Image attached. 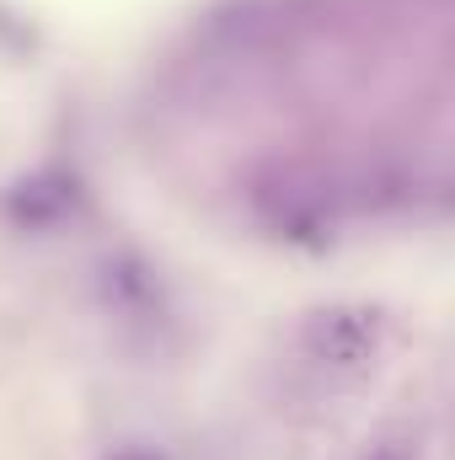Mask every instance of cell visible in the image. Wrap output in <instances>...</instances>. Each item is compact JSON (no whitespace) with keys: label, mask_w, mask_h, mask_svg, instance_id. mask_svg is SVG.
<instances>
[{"label":"cell","mask_w":455,"mask_h":460,"mask_svg":"<svg viewBox=\"0 0 455 460\" xmlns=\"http://www.w3.org/2000/svg\"><path fill=\"white\" fill-rule=\"evenodd\" d=\"M54 182H22L16 193H11V220L16 226H27V230H43V226H54L59 215H70L76 209V182H59V193H49Z\"/></svg>","instance_id":"obj_3"},{"label":"cell","mask_w":455,"mask_h":460,"mask_svg":"<svg viewBox=\"0 0 455 460\" xmlns=\"http://www.w3.org/2000/svg\"><path fill=\"white\" fill-rule=\"evenodd\" d=\"M386 343V316L375 305H359V300H338V305H322L300 322V358L322 375H364L375 364V353Z\"/></svg>","instance_id":"obj_1"},{"label":"cell","mask_w":455,"mask_h":460,"mask_svg":"<svg viewBox=\"0 0 455 460\" xmlns=\"http://www.w3.org/2000/svg\"><path fill=\"white\" fill-rule=\"evenodd\" d=\"M113 460H161V456H156V450H118Z\"/></svg>","instance_id":"obj_5"},{"label":"cell","mask_w":455,"mask_h":460,"mask_svg":"<svg viewBox=\"0 0 455 460\" xmlns=\"http://www.w3.org/2000/svg\"><path fill=\"white\" fill-rule=\"evenodd\" d=\"M103 295H108V311L129 316V322H150L161 311V289L139 257H113L103 268Z\"/></svg>","instance_id":"obj_2"},{"label":"cell","mask_w":455,"mask_h":460,"mask_svg":"<svg viewBox=\"0 0 455 460\" xmlns=\"http://www.w3.org/2000/svg\"><path fill=\"white\" fill-rule=\"evenodd\" d=\"M359 460H418V450L407 439H380V445H370Z\"/></svg>","instance_id":"obj_4"}]
</instances>
